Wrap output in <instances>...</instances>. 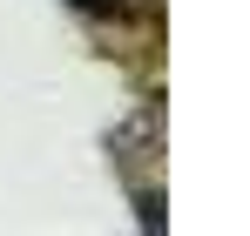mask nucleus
Segmentation results:
<instances>
[{
	"mask_svg": "<svg viewBox=\"0 0 250 236\" xmlns=\"http://www.w3.org/2000/svg\"><path fill=\"white\" fill-rule=\"evenodd\" d=\"M108 149H115V162H122V176H128V189H135V202H142V223H163V209H156L149 182H142V169L156 162V108H135V115L108 135Z\"/></svg>",
	"mask_w": 250,
	"mask_h": 236,
	"instance_id": "nucleus-1",
	"label": "nucleus"
}]
</instances>
